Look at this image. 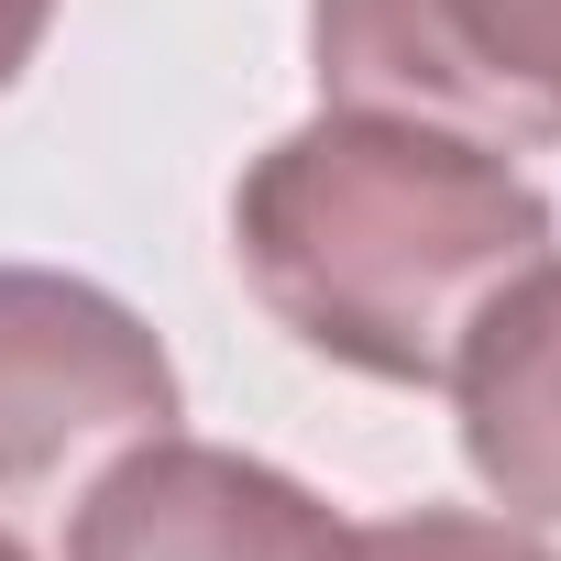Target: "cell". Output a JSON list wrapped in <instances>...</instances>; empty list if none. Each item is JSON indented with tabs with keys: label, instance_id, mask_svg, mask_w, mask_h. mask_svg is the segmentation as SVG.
I'll list each match as a JSON object with an SVG mask.
<instances>
[{
	"label": "cell",
	"instance_id": "obj_4",
	"mask_svg": "<svg viewBox=\"0 0 561 561\" xmlns=\"http://www.w3.org/2000/svg\"><path fill=\"white\" fill-rule=\"evenodd\" d=\"M67 561H364V528L253 451L154 430L78 495Z\"/></svg>",
	"mask_w": 561,
	"mask_h": 561
},
{
	"label": "cell",
	"instance_id": "obj_5",
	"mask_svg": "<svg viewBox=\"0 0 561 561\" xmlns=\"http://www.w3.org/2000/svg\"><path fill=\"white\" fill-rule=\"evenodd\" d=\"M440 397L462 408L473 484L506 517L561 528V253L528 264L517 287L473 320V342H462V364H451Z\"/></svg>",
	"mask_w": 561,
	"mask_h": 561
},
{
	"label": "cell",
	"instance_id": "obj_1",
	"mask_svg": "<svg viewBox=\"0 0 561 561\" xmlns=\"http://www.w3.org/2000/svg\"><path fill=\"white\" fill-rule=\"evenodd\" d=\"M561 253L550 198L430 122L320 111L231 187V264L298 353L375 386H451L473 320Z\"/></svg>",
	"mask_w": 561,
	"mask_h": 561
},
{
	"label": "cell",
	"instance_id": "obj_6",
	"mask_svg": "<svg viewBox=\"0 0 561 561\" xmlns=\"http://www.w3.org/2000/svg\"><path fill=\"white\" fill-rule=\"evenodd\" d=\"M364 561H561L528 517H484V506H408L364 528Z\"/></svg>",
	"mask_w": 561,
	"mask_h": 561
},
{
	"label": "cell",
	"instance_id": "obj_3",
	"mask_svg": "<svg viewBox=\"0 0 561 561\" xmlns=\"http://www.w3.org/2000/svg\"><path fill=\"white\" fill-rule=\"evenodd\" d=\"M309 78L331 111L528 154L561 144V0H309Z\"/></svg>",
	"mask_w": 561,
	"mask_h": 561
},
{
	"label": "cell",
	"instance_id": "obj_8",
	"mask_svg": "<svg viewBox=\"0 0 561 561\" xmlns=\"http://www.w3.org/2000/svg\"><path fill=\"white\" fill-rule=\"evenodd\" d=\"M0 561H34V550H23V528H0Z\"/></svg>",
	"mask_w": 561,
	"mask_h": 561
},
{
	"label": "cell",
	"instance_id": "obj_2",
	"mask_svg": "<svg viewBox=\"0 0 561 561\" xmlns=\"http://www.w3.org/2000/svg\"><path fill=\"white\" fill-rule=\"evenodd\" d=\"M176 430V364L89 275L0 264V528L89 495L133 440Z\"/></svg>",
	"mask_w": 561,
	"mask_h": 561
},
{
	"label": "cell",
	"instance_id": "obj_7",
	"mask_svg": "<svg viewBox=\"0 0 561 561\" xmlns=\"http://www.w3.org/2000/svg\"><path fill=\"white\" fill-rule=\"evenodd\" d=\"M56 34V0H0V89H23V67Z\"/></svg>",
	"mask_w": 561,
	"mask_h": 561
}]
</instances>
